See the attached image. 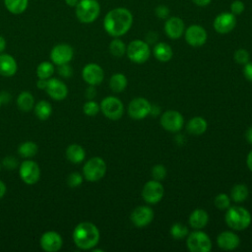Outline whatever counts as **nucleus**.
<instances>
[{"label": "nucleus", "mask_w": 252, "mask_h": 252, "mask_svg": "<svg viewBox=\"0 0 252 252\" xmlns=\"http://www.w3.org/2000/svg\"><path fill=\"white\" fill-rule=\"evenodd\" d=\"M83 110H84V113L88 116H94L98 113V111L100 110V107L99 105L94 101V100H89L87 101L84 106H83Z\"/></svg>", "instance_id": "4c0bfd02"}, {"label": "nucleus", "mask_w": 252, "mask_h": 252, "mask_svg": "<svg viewBox=\"0 0 252 252\" xmlns=\"http://www.w3.org/2000/svg\"><path fill=\"white\" fill-rule=\"evenodd\" d=\"M18 164L17 159L14 157H6L3 159V165L8 169H14Z\"/></svg>", "instance_id": "37998d69"}, {"label": "nucleus", "mask_w": 252, "mask_h": 252, "mask_svg": "<svg viewBox=\"0 0 252 252\" xmlns=\"http://www.w3.org/2000/svg\"><path fill=\"white\" fill-rule=\"evenodd\" d=\"M230 197L224 193L218 194L214 200L215 206L220 210H227L230 207Z\"/></svg>", "instance_id": "c9c22d12"}, {"label": "nucleus", "mask_w": 252, "mask_h": 252, "mask_svg": "<svg viewBox=\"0 0 252 252\" xmlns=\"http://www.w3.org/2000/svg\"><path fill=\"white\" fill-rule=\"evenodd\" d=\"M4 5L11 14L20 15L27 10L29 0H4Z\"/></svg>", "instance_id": "cd10ccee"}, {"label": "nucleus", "mask_w": 252, "mask_h": 252, "mask_svg": "<svg viewBox=\"0 0 252 252\" xmlns=\"http://www.w3.org/2000/svg\"><path fill=\"white\" fill-rule=\"evenodd\" d=\"M133 24L131 11L124 7H116L106 13L103 18V29L112 37H120L128 32Z\"/></svg>", "instance_id": "f257e3e1"}, {"label": "nucleus", "mask_w": 252, "mask_h": 252, "mask_svg": "<svg viewBox=\"0 0 252 252\" xmlns=\"http://www.w3.org/2000/svg\"><path fill=\"white\" fill-rule=\"evenodd\" d=\"M251 220L249 211L241 206H230L224 215L227 226L238 231L246 229L250 225Z\"/></svg>", "instance_id": "7ed1b4c3"}, {"label": "nucleus", "mask_w": 252, "mask_h": 252, "mask_svg": "<svg viewBox=\"0 0 252 252\" xmlns=\"http://www.w3.org/2000/svg\"><path fill=\"white\" fill-rule=\"evenodd\" d=\"M189 234L188 231V227L180 222H176L174 223L171 227H170V235L174 238V239H183L185 238L187 235Z\"/></svg>", "instance_id": "f704fd0d"}, {"label": "nucleus", "mask_w": 252, "mask_h": 252, "mask_svg": "<svg viewBox=\"0 0 252 252\" xmlns=\"http://www.w3.org/2000/svg\"><path fill=\"white\" fill-rule=\"evenodd\" d=\"M54 73V65L50 62L43 61L36 68L38 79H49Z\"/></svg>", "instance_id": "72a5a7b5"}, {"label": "nucleus", "mask_w": 252, "mask_h": 252, "mask_svg": "<svg viewBox=\"0 0 252 252\" xmlns=\"http://www.w3.org/2000/svg\"><path fill=\"white\" fill-rule=\"evenodd\" d=\"M208 221L209 215L203 209H196L189 216V224L194 229H201L205 227Z\"/></svg>", "instance_id": "b1692460"}, {"label": "nucleus", "mask_w": 252, "mask_h": 252, "mask_svg": "<svg viewBox=\"0 0 252 252\" xmlns=\"http://www.w3.org/2000/svg\"><path fill=\"white\" fill-rule=\"evenodd\" d=\"M157 38H158V34L156 32H150L146 35V40L145 41L148 42V43H152V42H155L157 40Z\"/></svg>", "instance_id": "49530a36"}, {"label": "nucleus", "mask_w": 252, "mask_h": 252, "mask_svg": "<svg viewBox=\"0 0 252 252\" xmlns=\"http://www.w3.org/2000/svg\"><path fill=\"white\" fill-rule=\"evenodd\" d=\"M126 46L127 45L119 37H114L109 43V51L114 57L120 58L126 54Z\"/></svg>", "instance_id": "2f4dec72"}, {"label": "nucleus", "mask_w": 252, "mask_h": 252, "mask_svg": "<svg viewBox=\"0 0 252 252\" xmlns=\"http://www.w3.org/2000/svg\"><path fill=\"white\" fill-rule=\"evenodd\" d=\"M5 48H6V40L2 35H0V53L4 51Z\"/></svg>", "instance_id": "5fc2aeb1"}, {"label": "nucleus", "mask_w": 252, "mask_h": 252, "mask_svg": "<svg viewBox=\"0 0 252 252\" xmlns=\"http://www.w3.org/2000/svg\"><path fill=\"white\" fill-rule=\"evenodd\" d=\"M170 10L166 5L159 4L155 8V15L160 20H166L169 17Z\"/></svg>", "instance_id": "79ce46f5"}, {"label": "nucleus", "mask_w": 252, "mask_h": 252, "mask_svg": "<svg viewBox=\"0 0 252 252\" xmlns=\"http://www.w3.org/2000/svg\"><path fill=\"white\" fill-rule=\"evenodd\" d=\"M233 58L237 64L245 65L248 61H250V54L246 49L238 48L235 50L233 54Z\"/></svg>", "instance_id": "e433bc0d"}, {"label": "nucleus", "mask_w": 252, "mask_h": 252, "mask_svg": "<svg viewBox=\"0 0 252 252\" xmlns=\"http://www.w3.org/2000/svg\"><path fill=\"white\" fill-rule=\"evenodd\" d=\"M34 103V98L32 94L29 92H22L17 98V104L18 107L25 112L30 111L33 107Z\"/></svg>", "instance_id": "c756f323"}, {"label": "nucleus", "mask_w": 252, "mask_h": 252, "mask_svg": "<svg viewBox=\"0 0 252 252\" xmlns=\"http://www.w3.org/2000/svg\"><path fill=\"white\" fill-rule=\"evenodd\" d=\"M41 248L46 252H56L60 250L63 244L61 235L56 231L44 232L39 240Z\"/></svg>", "instance_id": "6ab92c4d"}, {"label": "nucleus", "mask_w": 252, "mask_h": 252, "mask_svg": "<svg viewBox=\"0 0 252 252\" xmlns=\"http://www.w3.org/2000/svg\"><path fill=\"white\" fill-rule=\"evenodd\" d=\"M18 153L23 158H32L37 153V145L31 141L25 142L20 145Z\"/></svg>", "instance_id": "473e14b6"}, {"label": "nucleus", "mask_w": 252, "mask_h": 252, "mask_svg": "<svg viewBox=\"0 0 252 252\" xmlns=\"http://www.w3.org/2000/svg\"><path fill=\"white\" fill-rule=\"evenodd\" d=\"M208 123L205 118L201 116L192 117L186 124L187 132L194 136H200L207 131Z\"/></svg>", "instance_id": "5701e85b"}, {"label": "nucleus", "mask_w": 252, "mask_h": 252, "mask_svg": "<svg viewBox=\"0 0 252 252\" xmlns=\"http://www.w3.org/2000/svg\"><path fill=\"white\" fill-rule=\"evenodd\" d=\"M74 55V50L71 47V45L66 44V43H59L55 46L50 51V58L52 63L55 65H63V64H68Z\"/></svg>", "instance_id": "2eb2a0df"}, {"label": "nucleus", "mask_w": 252, "mask_h": 252, "mask_svg": "<svg viewBox=\"0 0 252 252\" xmlns=\"http://www.w3.org/2000/svg\"><path fill=\"white\" fill-rule=\"evenodd\" d=\"M17 69V62L13 56L6 53L0 54V75L11 77L16 74Z\"/></svg>", "instance_id": "4be33fe9"}, {"label": "nucleus", "mask_w": 252, "mask_h": 252, "mask_svg": "<svg viewBox=\"0 0 252 252\" xmlns=\"http://www.w3.org/2000/svg\"><path fill=\"white\" fill-rule=\"evenodd\" d=\"M166 175V168L162 164H156L152 168V176L155 180H162Z\"/></svg>", "instance_id": "58836bf2"}, {"label": "nucleus", "mask_w": 252, "mask_h": 252, "mask_svg": "<svg viewBox=\"0 0 252 252\" xmlns=\"http://www.w3.org/2000/svg\"><path fill=\"white\" fill-rule=\"evenodd\" d=\"M243 75L246 80L252 82V61H248L243 68Z\"/></svg>", "instance_id": "a18cd8bd"}, {"label": "nucleus", "mask_w": 252, "mask_h": 252, "mask_svg": "<svg viewBox=\"0 0 252 252\" xmlns=\"http://www.w3.org/2000/svg\"><path fill=\"white\" fill-rule=\"evenodd\" d=\"M82 182H83V176L79 172H72L68 175V178H67L68 186L75 188L80 186Z\"/></svg>", "instance_id": "ea45409f"}, {"label": "nucleus", "mask_w": 252, "mask_h": 252, "mask_svg": "<svg viewBox=\"0 0 252 252\" xmlns=\"http://www.w3.org/2000/svg\"><path fill=\"white\" fill-rule=\"evenodd\" d=\"M161 127L172 133L180 131L184 126V118L182 114L176 110H166L164 111L159 119Z\"/></svg>", "instance_id": "1a4fd4ad"}, {"label": "nucleus", "mask_w": 252, "mask_h": 252, "mask_svg": "<svg viewBox=\"0 0 252 252\" xmlns=\"http://www.w3.org/2000/svg\"><path fill=\"white\" fill-rule=\"evenodd\" d=\"M66 157L73 163H80L85 159L86 152L84 148L78 144H72L66 149Z\"/></svg>", "instance_id": "a878e982"}, {"label": "nucleus", "mask_w": 252, "mask_h": 252, "mask_svg": "<svg viewBox=\"0 0 252 252\" xmlns=\"http://www.w3.org/2000/svg\"><path fill=\"white\" fill-rule=\"evenodd\" d=\"M217 244L220 249L230 251L236 249L239 246L240 238L233 231L225 230L218 235Z\"/></svg>", "instance_id": "aec40b11"}, {"label": "nucleus", "mask_w": 252, "mask_h": 252, "mask_svg": "<svg viewBox=\"0 0 252 252\" xmlns=\"http://www.w3.org/2000/svg\"><path fill=\"white\" fill-rule=\"evenodd\" d=\"M246 165L249 168V170L252 172V151H250L246 158Z\"/></svg>", "instance_id": "603ef678"}, {"label": "nucleus", "mask_w": 252, "mask_h": 252, "mask_svg": "<svg viewBox=\"0 0 252 252\" xmlns=\"http://www.w3.org/2000/svg\"><path fill=\"white\" fill-rule=\"evenodd\" d=\"M126 55L132 62L143 64L151 56L150 45L145 40L134 39L126 46Z\"/></svg>", "instance_id": "39448f33"}, {"label": "nucleus", "mask_w": 252, "mask_h": 252, "mask_svg": "<svg viewBox=\"0 0 252 252\" xmlns=\"http://www.w3.org/2000/svg\"><path fill=\"white\" fill-rule=\"evenodd\" d=\"M19 173L22 180L29 185L35 184L40 177V169L38 164L31 159H26L21 163Z\"/></svg>", "instance_id": "4468645a"}, {"label": "nucleus", "mask_w": 252, "mask_h": 252, "mask_svg": "<svg viewBox=\"0 0 252 252\" xmlns=\"http://www.w3.org/2000/svg\"><path fill=\"white\" fill-rule=\"evenodd\" d=\"M5 193H6V185L4 184L3 181L0 180V200L3 198Z\"/></svg>", "instance_id": "864d4df0"}, {"label": "nucleus", "mask_w": 252, "mask_h": 252, "mask_svg": "<svg viewBox=\"0 0 252 252\" xmlns=\"http://www.w3.org/2000/svg\"><path fill=\"white\" fill-rule=\"evenodd\" d=\"M163 185L158 180H150L143 186L142 198L148 204H157L163 197Z\"/></svg>", "instance_id": "9b49d317"}, {"label": "nucleus", "mask_w": 252, "mask_h": 252, "mask_svg": "<svg viewBox=\"0 0 252 252\" xmlns=\"http://www.w3.org/2000/svg\"><path fill=\"white\" fill-rule=\"evenodd\" d=\"M79 0H65V3L69 6V7H76L78 4Z\"/></svg>", "instance_id": "6e6d98bb"}, {"label": "nucleus", "mask_w": 252, "mask_h": 252, "mask_svg": "<svg viewBox=\"0 0 252 252\" xmlns=\"http://www.w3.org/2000/svg\"><path fill=\"white\" fill-rule=\"evenodd\" d=\"M185 32V24L183 20L177 16L168 17L164 23V32L171 39L180 38Z\"/></svg>", "instance_id": "f3484780"}, {"label": "nucleus", "mask_w": 252, "mask_h": 252, "mask_svg": "<svg viewBox=\"0 0 252 252\" xmlns=\"http://www.w3.org/2000/svg\"><path fill=\"white\" fill-rule=\"evenodd\" d=\"M245 139L246 141L252 145V126L249 127L245 132Z\"/></svg>", "instance_id": "3c124183"}, {"label": "nucleus", "mask_w": 252, "mask_h": 252, "mask_svg": "<svg viewBox=\"0 0 252 252\" xmlns=\"http://www.w3.org/2000/svg\"><path fill=\"white\" fill-rule=\"evenodd\" d=\"M58 73L60 74V76L64 78H69L72 75V68L68 64L60 65L58 69Z\"/></svg>", "instance_id": "c03bdc74"}, {"label": "nucleus", "mask_w": 252, "mask_h": 252, "mask_svg": "<svg viewBox=\"0 0 252 252\" xmlns=\"http://www.w3.org/2000/svg\"><path fill=\"white\" fill-rule=\"evenodd\" d=\"M184 37H185V41L190 46L200 47L206 43L208 39V34L206 30L202 26L194 24V25H190L188 28L185 29Z\"/></svg>", "instance_id": "f8f14e48"}, {"label": "nucleus", "mask_w": 252, "mask_h": 252, "mask_svg": "<svg viewBox=\"0 0 252 252\" xmlns=\"http://www.w3.org/2000/svg\"><path fill=\"white\" fill-rule=\"evenodd\" d=\"M1 102H2V101H1V99H0V106H1Z\"/></svg>", "instance_id": "4d7b16f0"}, {"label": "nucleus", "mask_w": 252, "mask_h": 252, "mask_svg": "<svg viewBox=\"0 0 252 252\" xmlns=\"http://www.w3.org/2000/svg\"><path fill=\"white\" fill-rule=\"evenodd\" d=\"M45 91L47 92L49 96L55 100H62L68 94V89L66 85L59 79L55 78L47 80V86L45 88Z\"/></svg>", "instance_id": "412c9836"}, {"label": "nucleus", "mask_w": 252, "mask_h": 252, "mask_svg": "<svg viewBox=\"0 0 252 252\" xmlns=\"http://www.w3.org/2000/svg\"><path fill=\"white\" fill-rule=\"evenodd\" d=\"M0 169H1V165H0Z\"/></svg>", "instance_id": "13d9d810"}, {"label": "nucleus", "mask_w": 252, "mask_h": 252, "mask_svg": "<svg viewBox=\"0 0 252 252\" xmlns=\"http://www.w3.org/2000/svg\"><path fill=\"white\" fill-rule=\"evenodd\" d=\"M52 112V107L46 100L38 101L34 106V113L36 117L40 120H46L49 118Z\"/></svg>", "instance_id": "7c9ffc66"}, {"label": "nucleus", "mask_w": 252, "mask_h": 252, "mask_svg": "<svg viewBox=\"0 0 252 252\" xmlns=\"http://www.w3.org/2000/svg\"><path fill=\"white\" fill-rule=\"evenodd\" d=\"M192 2L198 7H206L210 5L212 0H192Z\"/></svg>", "instance_id": "09e8293b"}, {"label": "nucleus", "mask_w": 252, "mask_h": 252, "mask_svg": "<svg viewBox=\"0 0 252 252\" xmlns=\"http://www.w3.org/2000/svg\"><path fill=\"white\" fill-rule=\"evenodd\" d=\"M128 81L124 74L116 73L110 77L109 80V88L114 93H121L127 87Z\"/></svg>", "instance_id": "bb28decb"}, {"label": "nucleus", "mask_w": 252, "mask_h": 252, "mask_svg": "<svg viewBox=\"0 0 252 252\" xmlns=\"http://www.w3.org/2000/svg\"><path fill=\"white\" fill-rule=\"evenodd\" d=\"M77 19L83 24L94 22L100 14V5L97 0H79L75 7Z\"/></svg>", "instance_id": "20e7f679"}, {"label": "nucleus", "mask_w": 252, "mask_h": 252, "mask_svg": "<svg viewBox=\"0 0 252 252\" xmlns=\"http://www.w3.org/2000/svg\"><path fill=\"white\" fill-rule=\"evenodd\" d=\"M154 217L155 214L152 208L148 206H139L132 211L130 220L135 226L144 227L152 222Z\"/></svg>", "instance_id": "dca6fc26"}, {"label": "nucleus", "mask_w": 252, "mask_h": 252, "mask_svg": "<svg viewBox=\"0 0 252 252\" xmlns=\"http://www.w3.org/2000/svg\"><path fill=\"white\" fill-rule=\"evenodd\" d=\"M95 93H96V91L94 89V86H91L90 85V87L86 91V96L88 98H93L95 95Z\"/></svg>", "instance_id": "de8ad7c7"}, {"label": "nucleus", "mask_w": 252, "mask_h": 252, "mask_svg": "<svg viewBox=\"0 0 252 252\" xmlns=\"http://www.w3.org/2000/svg\"><path fill=\"white\" fill-rule=\"evenodd\" d=\"M154 56L159 62H168L173 55L172 48L166 42H158L153 48Z\"/></svg>", "instance_id": "393cba45"}, {"label": "nucleus", "mask_w": 252, "mask_h": 252, "mask_svg": "<svg viewBox=\"0 0 252 252\" xmlns=\"http://www.w3.org/2000/svg\"><path fill=\"white\" fill-rule=\"evenodd\" d=\"M73 240L76 246L81 249H92L99 241V230L93 222H80L74 228Z\"/></svg>", "instance_id": "f03ea898"}, {"label": "nucleus", "mask_w": 252, "mask_h": 252, "mask_svg": "<svg viewBox=\"0 0 252 252\" xmlns=\"http://www.w3.org/2000/svg\"><path fill=\"white\" fill-rule=\"evenodd\" d=\"M236 26V16L230 12H221L216 16L213 22L214 30L220 34L229 33Z\"/></svg>", "instance_id": "ddd939ff"}, {"label": "nucleus", "mask_w": 252, "mask_h": 252, "mask_svg": "<svg viewBox=\"0 0 252 252\" xmlns=\"http://www.w3.org/2000/svg\"><path fill=\"white\" fill-rule=\"evenodd\" d=\"M249 195L248 187L244 184H235L230 190V199L235 203L244 202Z\"/></svg>", "instance_id": "c85d7f7f"}, {"label": "nucleus", "mask_w": 252, "mask_h": 252, "mask_svg": "<svg viewBox=\"0 0 252 252\" xmlns=\"http://www.w3.org/2000/svg\"><path fill=\"white\" fill-rule=\"evenodd\" d=\"M186 244L188 250L191 252H210L212 250L211 238L201 229H196L189 233Z\"/></svg>", "instance_id": "0eeeda50"}, {"label": "nucleus", "mask_w": 252, "mask_h": 252, "mask_svg": "<svg viewBox=\"0 0 252 252\" xmlns=\"http://www.w3.org/2000/svg\"><path fill=\"white\" fill-rule=\"evenodd\" d=\"M82 77L89 85L96 86L103 81L104 72L99 65L95 63H89L83 68Z\"/></svg>", "instance_id": "a211bd4d"}, {"label": "nucleus", "mask_w": 252, "mask_h": 252, "mask_svg": "<svg viewBox=\"0 0 252 252\" xmlns=\"http://www.w3.org/2000/svg\"><path fill=\"white\" fill-rule=\"evenodd\" d=\"M36 86L40 90H45L47 86V79H38V81L36 82Z\"/></svg>", "instance_id": "8fccbe9b"}, {"label": "nucleus", "mask_w": 252, "mask_h": 252, "mask_svg": "<svg viewBox=\"0 0 252 252\" xmlns=\"http://www.w3.org/2000/svg\"><path fill=\"white\" fill-rule=\"evenodd\" d=\"M106 172V163L99 157L90 158L83 167L84 177L90 182H96L100 180Z\"/></svg>", "instance_id": "423d86ee"}, {"label": "nucleus", "mask_w": 252, "mask_h": 252, "mask_svg": "<svg viewBox=\"0 0 252 252\" xmlns=\"http://www.w3.org/2000/svg\"><path fill=\"white\" fill-rule=\"evenodd\" d=\"M100 110L103 115L110 120H118L124 113V105L122 101L115 96H106L100 102Z\"/></svg>", "instance_id": "6e6552de"}, {"label": "nucleus", "mask_w": 252, "mask_h": 252, "mask_svg": "<svg viewBox=\"0 0 252 252\" xmlns=\"http://www.w3.org/2000/svg\"><path fill=\"white\" fill-rule=\"evenodd\" d=\"M152 104L144 97L133 98L128 104V115L134 120H142L151 114Z\"/></svg>", "instance_id": "9d476101"}, {"label": "nucleus", "mask_w": 252, "mask_h": 252, "mask_svg": "<svg viewBox=\"0 0 252 252\" xmlns=\"http://www.w3.org/2000/svg\"><path fill=\"white\" fill-rule=\"evenodd\" d=\"M245 10V5L241 0H234L230 3L229 12L235 16L241 15Z\"/></svg>", "instance_id": "a19ab883"}]
</instances>
